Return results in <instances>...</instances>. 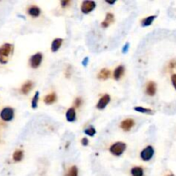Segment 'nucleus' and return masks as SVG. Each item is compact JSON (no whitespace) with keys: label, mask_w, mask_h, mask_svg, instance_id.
<instances>
[{"label":"nucleus","mask_w":176,"mask_h":176,"mask_svg":"<svg viewBox=\"0 0 176 176\" xmlns=\"http://www.w3.org/2000/svg\"><path fill=\"white\" fill-rule=\"evenodd\" d=\"M82 99L80 98V97H77L76 100H75V107L76 108H79L80 107V105L82 104Z\"/></svg>","instance_id":"nucleus-25"},{"label":"nucleus","mask_w":176,"mask_h":176,"mask_svg":"<svg viewBox=\"0 0 176 176\" xmlns=\"http://www.w3.org/2000/svg\"><path fill=\"white\" fill-rule=\"evenodd\" d=\"M146 93L150 96H154L156 93V85L154 82H149L146 86Z\"/></svg>","instance_id":"nucleus-9"},{"label":"nucleus","mask_w":176,"mask_h":176,"mask_svg":"<svg viewBox=\"0 0 176 176\" xmlns=\"http://www.w3.org/2000/svg\"><path fill=\"white\" fill-rule=\"evenodd\" d=\"M13 51V45L5 43L0 47V64H7L9 57Z\"/></svg>","instance_id":"nucleus-1"},{"label":"nucleus","mask_w":176,"mask_h":176,"mask_svg":"<svg viewBox=\"0 0 176 176\" xmlns=\"http://www.w3.org/2000/svg\"><path fill=\"white\" fill-rule=\"evenodd\" d=\"M110 76V71L108 69H102L98 74V78L101 80H106L108 79Z\"/></svg>","instance_id":"nucleus-18"},{"label":"nucleus","mask_w":176,"mask_h":176,"mask_svg":"<svg viewBox=\"0 0 176 176\" xmlns=\"http://www.w3.org/2000/svg\"><path fill=\"white\" fill-rule=\"evenodd\" d=\"M81 143H82V144H83V146H87V145L88 144V139L87 138H83V139H82V141H81Z\"/></svg>","instance_id":"nucleus-28"},{"label":"nucleus","mask_w":176,"mask_h":176,"mask_svg":"<svg viewBox=\"0 0 176 176\" xmlns=\"http://www.w3.org/2000/svg\"><path fill=\"white\" fill-rule=\"evenodd\" d=\"M0 118L5 122H9L14 118V109L10 107H7L2 109L0 112Z\"/></svg>","instance_id":"nucleus-3"},{"label":"nucleus","mask_w":176,"mask_h":176,"mask_svg":"<svg viewBox=\"0 0 176 176\" xmlns=\"http://www.w3.org/2000/svg\"><path fill=\"white\" fill-rule=\"evenodd\" d=\"M134 109L137 111V112L144 113V114H151V113H152L151 109L145 108H142V107H135Z\"/></svg>","instance_id":"nucleus-23"},{"label":"nucleus","mask_w":176,"mask_h":176,"mask_svg":"<svg viewBox=\"0 0 176 176\" xmlns=\"http://www.w3.org/2000/svg\"><path fill=\"white\" fill-rule=\"evenodd\" d=\"M42 61V54L41 52H37L36 54L33 55L30 59H29V63H30V66L34 69H36L38 68Z\"/></svg>","instance_id":"nucleus-6"},{"label":"nucleus","mask_w":176,"mask_h":176,"mask_svg":"<svg viewBox=\"0 0 176 176\" xmlns=\"http://www.w3.org/2000/svg\"><path fill=\"white\" fill-rule=\"evenodd\" d=\"M69 4H70V1H69V0H65V1H62V2H61V5H62L63 7H66Z\"/></svg>","instance_id":"nucleus-30"},{"label":"nucleus","mask_w":176,"mask_h":176,"mask_svg":"<svg viewBox=\"0 0 176 176\" xmlns=\"http://www.w3.org/2000/svg\"><path fill=\"white\" fill-rule=\"evenodd\" d=\"M56 100H57V95H56V94L51 93L45 96V98H44V102L46 104L50 105V104L54 103V102L56 101Z\"/></svg>","instance_id":"nucleus-14"},{"label":"nucleus","mask_w":176,"mask_h":176,"mask_svg":"<svg viewBox=\"0 0 176 176\" xmlns=\"http://www.w3.org/2000/svg\"><path fill=\"white\" fill-rule=\"evenodd\" d=\"M63 43V40L62 39H59V38H57V39H55V40H53V42L52 43V52H57L58 50L61 47V45H62Z\"/></svg>","instance_id":"nucleus-15"},{"label":"nucleus","mask_w":176,"mask_h":176,"mask_svg":"<svg viewBox=\"0 0 176 176\" xmlns=\"http://www.w3.org/2000/svg\"><path fill=\"white\" fill-rule=\"evenodd\" d=\"M38 101H39V92H35V95H34V98L32 100V108L35 109L38 105Z\"/></svg>","instance_id":"nucleus-22"},{"label":"nucleus","mask_w":176,"mask_h":176,"mask_svg":"<svg viewBox=\"0 0 176 176\" xmlns=\"http://www.w3.org/2000/svg\"><path fill=\"white\" fill-rule=\"evenodd\" d=\"M154 153H155V150H154V148L152 146H147L145 149L142 150L141 154H140V156L142 158V160L144 161H150L153 155H154Z\"/></svg>","instance_id":"nucleus-4"},{"label":"nucleus","mask_w":176,"mask_h":176,"mask_svg":"<svg viewBox=\"0 0 176 176\" xmlns=\"http://www.w3.org/2000/svg\"><path fill=\"white\" fill-rule=\"evenodd\" d=\"M128 47H129V43H126L124 46V47H123V50H122L123 53H125V52L128 51Z\"/></svg>","instance_id":"nucleus-29"},{"label":"nucleus","mask_w":176,"mask_h":176,"mask_svg":"<svg viewBox=\"0 0 176 176\" xmlns=\"http://www.w3.org/2000/svg\"><path fill=\"white\" fill-rule=\"evenodd\" d=\"M95 2L94 1H90V0H86V1H83L82 6H81V11L83 14H88L89 12L93 11L94 9L95 8Z\"/></svg>","instance_id":"nucleus-5"},{"label":"nucleus","mask_w":176,"mask_h":176,"mask_svg":"<svg viewBox=\"0 0 176 176\" xmlns=\"http://www.w3.org/2000/svg\"><path fill=\"white\" fill-rule=\"evenodd\" d=\"M88 58H84V59H83V65H84V66H86V65H87V61H88Z\"/></svg>","instance_id":"nucleus-31"},{"label":"nucleus","mask_w":176,"mask_h":176,"mask_svg":"<svg viewBox=\"0 0 176 176\" xmlns=\"http://www.w3.org/2000/svg\"><path fill=\"white\" fill-rule=\"evenodd\" d=\"M114 15L112 14V13H108L107 15H106V18H105V20L102 22V23H101V26L103 27V28H108V27L114 22Z\"/></svg>","instance_id":"nucleus-12"},{"label":"nucleus","mask_w":176,"mask_h":176,"mask_svg":"<svg viewBox=\"0 0 176 176\" xmlns=\"http://www.w3.org/2000/svg\"><path fill=\"white\" fill-rule=\"evenodd\" d=\"M65 176H78V169L76 166H72L69 168Z\"/></svg>","instance_id":"nucleus-21"},{"label":"nucleus","mask_w":176,"mask_h":176,"mask_svg":"<svg viewBox=\"0 0 176 176\" xmlns=\"http://www.w3.org/2000/svg\"><path fill=\"white\" fill-rule=\"evenodd\" d=\"M84 132H85V134L88 135V136H90V137H93L94 135L95 134V132H96V131L95 129L94 128V127H88L87 129L84 131Z\"/></svg>","instance_id":"nucleus-24"},{"label":"nucleus","mask_w":176,"mask_h":176,"mask_svg":"<svg viewBox=\"0 0 176 176\" xmlns=\"http://www.w3.org/2000/svg\"><path fill=\"white\" fill-rule=\"evenodd\" d=\"M155 16H148V17H146L145 19H144L143 21H142V25L144 27H148L150 26L152 23H153V22L155 20Z\"/></svg>","instance_id":"nucleus-20"},{"label":"nucleus","mask_w":176,"mask_h":176,"mask_svg":"<svg viewBox=\"0 0 176 176\" xmlns=\"http://www.w3.org/2000/svg\"><path fill=\"white\" fill-rule=\"evenodd\" d=\"M135 122L132 119H126L123 120L120 124V127L124 130L125 131H128L134 126Z\"/></svg>","instance_id":"nucleus-8"},{"label":"nucleus","mask_w":176,"mask_h":176,"mask_svg":"<svg viewBox=\"0 0 176 176\" xmlns=\"http://www.w3.org/2000/svg\"><path fill=\"white\" fill-rule=\"evenodd\" d=\"M125 72V68L123 65H119L118 67L114 70V78L115 80H119L120 78H122V76L124 75Z\"/></svg>","instance_id":"nucleus-10"},{"label":"nucleus","mask_w":176,"mask_h":176,"mask_svg":"<svg viewBox=\"0 0 176 176\" xmlns=\"http://www.w3.org/2000/svg\"><path fill=\"white\" fill-rule=\"evenodd\" d=\"M23 158V151L21 150H17L14 152L13 154V160L18 162V161H21Z\"/></svg>","instance_id":"nucleus-19"},{"label":"nucleus","mask_w":176,"mask_h":176,"mask_svg":"<svg viewBox=\"0 0 176 176\" xmlns=\"http://www.w3.org/2000/svg\"><path fill=\"white\" fill-rule=\"evenodd\" d=\"M106 2H107L108 4H109V5H114V3H115V1H113V2H109V1H108V0H107Z\"/></svg>","instance_id":"nucleus-32"},{"label":"nucleus","mask_w":176,"mask_h":176,"mask_svg":"<svg viewBox=\"0 0 176 176\" xmlns=\"http://www.w3.org/2000/svg\"><path fill=\"white\" fill-rule=\"evenodd\" d=\"M28 14L30 15L33 17H38V16H40V14H41V10L39 9V7H37V6H31L29 9H28Z\"/></svg>","instance_id":"nucleus-16"},{"label":"nucleus","mask_w":176,"mask_h":176,"mask_svg":"<svg viewBox=\"0 0 176 176\" xmlns=\"http://www.w3.org/2000/svg\"><path fill=\"white\" fill-rule=\"evenodd\" d=\"M171 81H172V83H173V85H174V88L176 89V74L172 75V77H171Z\"/></svg>","instance_id":"nucleus-26"},{"label":"nucleus","mask_w":176,"mask_h":176,"mask_svg":"<svg viewBox=\"0 0 176 176\" xmlns=\"http://www.w3.org/2000/svg\"><path fill=\"white\" fill-rule=\"evenodd\" d=\"M125 149H126V145L125 143L118 142V143H115V144L112 145L110 147L109 150L113 155H116V156H119V155H121L124 153Z\"/></svg>","instance_id":"nucleus-2"},{"label":"nucleus","mask_w":176,"mask_h":176,"mask_svg":"<svg viewBox=\"0 0 176 176\" xmlns=\"http://www.w3.org/2000/svg\"><path fill=\"white\" fill-rule=\"evenodd\" d=\"M168 176H174L173 174H169V175H168Z\"/></svg>","instance_id":"nucleus-33"},{"label":"nucleus","mask_w":176,"mask_h":176,"mask_svg":"<svg viewBox=\"0 0 176 176\" xmlns=\"http://www.w3.org/2000/svg\"><path fill=\"white\" fill-rule=\"evenodd\" d=\"M168 67H169V69H171V70H173V69L176 68V61H174V60H172V61H170Z\"/></svg>","instance_id":"nucleus-27"},{"label":"nucleus","mask_w":176,"mask_h":176,"mask_svg":"<svg viewBox=\"0 0 176 176\" xmlns=\"http://www.w3.org/2000/svg\"><path fill=\"white\" fill-rule=\"evenodd\" d=\"M32 88H33V83L31 81H28L22 86L21 93L22 95H28L31 91Z\"/></svg>","instance_id":"nucleus-11"},{"label":"nucleus","mask_w":176,"mask_h":176,"mask_svg":"<svg viewBox=\"0 0 176 176\" xmlns=\"http://www.w3.org/2000/svg\"><path fill=\"white\" fill-rule=\"evenodd\" d=\"M65 116H66L67 121H69V122H73V121H75V119H76V111H75V108H71L68 109Z\"/></svg>","instance_id":"nucleus-13"},{"label":"nucleus","mask_w":176,"mask_h":176,"mask_svg":"<svg viewBox=\"0 0 176 176\" xmlns=\"http://www.w3.org/2000/svg\"><path fill=\"white\" fill-rule=\"evenodd\" d=\"M109 101H110V95H108V94H106V95H104L99 100L96 108L98 109L102 110V109H104L107 106H108V104L109 103Z\"/></svg>","instance_id":"nucleus-7"},{"label":"nucleus","mask_w":176,"mask_h":176,"mask_svg":"<svg viewBox=\"0 0 176 176\" xmlns=\"http://www.w3.org/2000/svg\"><path fill=\"white\" fill-rule=\"evenodd\" d=\"M132 176H144V170L141 167H134L131 170Z\"/></svg>","instance_id":"nucleus-17"}]
</instances>
